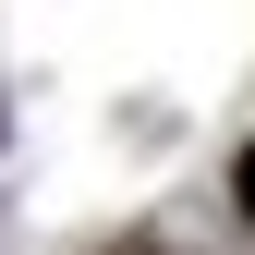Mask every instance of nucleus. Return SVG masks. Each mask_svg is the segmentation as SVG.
Returning <instances> with one entry per match:
<instances>
[{
    "label": "nucleus",
    "mask_w": 255,
    "mask_h": 255,
    "mask_svg": "<svg viewBox=\"0 0 255 255\" xmlns=\"http://www.w3.org/2000/svg\"><path fill=\"white\" fill-rule=\"evenodd\" d=\"M231 195H243V219H255V146H243V170H231Z\"/></svg>",
    "instance_id": "f257e3e1"
},
{
    "label": "nucleus",
    "mask_w": 255,
    "mask_h": 255,
    "mask_svg": "<svg viewBox=\"0 0 255 255\" xmlns=\"http://www.w3.org/2000/svg\"><path fill=\"white\" fill-rule=\"evenodd\" d=\"M122 255H158V243H122Z\"/></svg>",
    "instance_id": "f03ea898"
}]
</instances>
